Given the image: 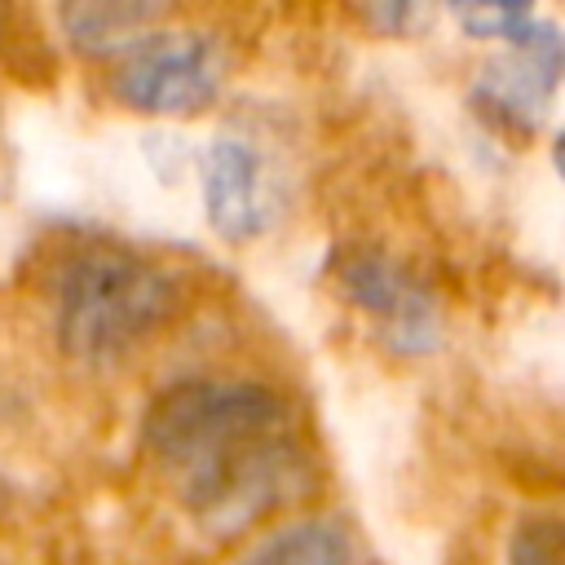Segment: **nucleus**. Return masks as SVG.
I'll list each match as a JSON object with an SVG mask.
<instances>
[{"mask_svg":"<svg viewBox=\"0 0 565 565\" xmlns=\"http://www.w3.org/2000/svg\"><path fill=\"white\" fill-rule=\"evenodd\" d=\"M331 282L349 309H358L384 349L419 358L433 353L446 327L437 287L402 256L384 247H344L331 265Z\"/></svg>","mask_w":565,"mask_h":565,"instance_id":"5","label":"nucleus"},{"mask_svg":"<svg viewBox=\"0 0 565 565\" xmlns=\"http://www.w3.org/2000/svg\"><path fill=\"white\" fill-rule=\"evenodd\" d=\"M172 0H57L62 35L84 57H115L159 26Z\"/></svg>","mask_w":565,"mask_h":565,"instance_id":"8","label":"nucleus"},{"mask_svg":"<svg viewBox=\"0 0 565 565\" xmlns=\"http://www.w3.org/2000/svg\"><path fill=\"white\" fill-rule=\"evenodd\" d=\"M450 18L472 40L512 44L539 26V0H446Z\"/></svg>","mask_w":565,"mask_h":565,"instance_id":"10","label":"nucleus"},{"mask_svg":"<svg viewBox=\"0 0 565 565\" xmlns=\"http://www.w3.org/2000/svg\"><path fill=\"white\" fill-rule=\"evenodd\" d=\"M230 57L207 31L154 26L110 57V97L137 115L185 119L207 110L225 88Z\"/></svg>","mask_w":565,"mask_h":565,"instance_id":"4","label":"nucleus"},{"mask_svg":"<svg viewBox=\"0 0 565 565\" xmlns=\"http://www.w3.org/2000/svg\"><path fill=\"white\" fill-rule=\"evenodd\" d=\"M296 424L300 415L282 384L207 371L185 375L150 397L141 411V450L172 481Z\"/></svg>","mask_w":565,"mask_h":565,"instance_id":"2","label":"nucleus"},{"mask_svg":"<svg viewBox=\"0 0 565 565\" xmlns=\"http://www.w3.org/2000/svg\"><path fill=\"white\" fill-rule=\"evenodd\" d=\"M238 565H358V543L340 516H296L269 530Z\"/></svg>","mask_w":565,"mask_h":565,"instance_id":"9","label":"nucleus"},{"mask_svg":"<svg viewBox=\"0 0 565 565\" xmlns=\"http://www.w3.org/2000/svg\"><path fill=\"white\" fill-rule=\"evenodd\" d=\"M203 212L225 243H247L274 221V185L265 154L243 137H216L203 150Z\"/></svg>","mask_w":565,"mask_h":565,"instance_id":"7","label":"nucleus"},{"mask_svg":"<svg viewBox=\"0 0 565 565\" xmlns=\"http://www.w3.org/2000/svg\"><path fill=\"white\" fill-rule=\"evenodd\" d=\"M318 481V459L296 428L269 433L225 459H212L194 472L172 477V494L185 508V516L212 534V539H234L269 516H278L287 503L309 494Z\"/></svg>","mask_w":565,"mask_h":565,"instance_id":"3","label":"nucleus"},{"mask_svg":"<svg viewBox=\"0 0 565 565\" xmlns=\"http://www.w3.org/2000/svg\"><path fill=\"white\" fill-rule=\"evenodd\" d=\"M508 565H565V534L556 512H530L508 539Z\"/></svg>","mask_w":565,"mask_h":565,"instance_id":"11","label":"nucleus"},{"mask_svg":"<svg viewBox=\"0 0 565 565\" xmlns=\"http://www.w3.org/2000/svg\"><path fill=\"white\" fill-rule=\"evenodd\" d=\"M556 84H561V35L552 22H539L530 35L512 40L508 53H499L481 71L477 102L490 110V119L534 132L556 97Z\"/></svg>","mask_w":565,"mask_h":565,"instance_id":"6","label":"nucleus"},{"mask_svg":"<svg viewBox=\"0 0 565 565\" xmlns=\"http://www.w3.org/2000/svg\"><path fill=\"white\" fill-rule=\"evenodd\" d=\"M44 313L62 358L110 371L177 327L185 313V278L141 247L84 238L49 265Z\"/></svg>","mask_w":565,"mask_h":565,"instance_id":"1","label":"nucleus"},{"mask_svg":"<svg viewBox=\"0 0 565 565\" xmlns=\"http://www.w3.org/2000/svg\"><path fill=\"white\" fill-rule=\"evenodd\" d=\"M362 22L380 35H415L428 26L433 0H353Z\"/></svg>","mask_w":565,"mask_h":565,"instance_id":"12","label":"nucleus"}]
</instances>
